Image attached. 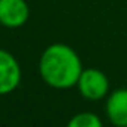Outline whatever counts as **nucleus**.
<instances>
[{
	"label": "nucleus",
	"mask_w": 127,
	"mask_h": 127,
	"mask_svg": "<svg viewBox=\"0 0 127 127\" xmlns=\"http://www.w3.org/2000/svg\"><path fill=\"white\" fill-rule=\"evenodd\" d=\"M109 121L117 127H127V89L114 90L105 105Z\"/></svg>",
	"instance_id": "nucleus-5"
},
{
	"label": "nucleus",
	"mask_w": 127,
	"mask_h": 127,
	"mask_svg": "<svg viewBox=\"0 0 127 127\" xmlns=\"http://www.w3.org/2000/svg\"><path fill=\"white\" fill-rule=\"evenodd\" d=\"M66 127H102V121L93 112H78L68 121Z\"/></svg>",
	"instance_id": "nucleus-6"
},
{
	"label": "nucleus",
	"mask_w": 127,
	"mask_h": 127,
	"mask_svg": "<svg viewBox=\"0 0 127 127\" xmlns=\"http://www.w3.org/2000/svg\"><path fill=\"white\" fill-rule=\"evenodd\" d=\"M21 66L16 58L0 49V95L12 93L21 83Z\"/></svg>",
	"instance_id": "nucleus-3"
},
{
	"label": "nucleus",
	"mask_w": 127,
	"mask_h": 127,
	"mask_svg": "<svg viewBox=\"0 0 127 127\" xmlns=\"http://www.w3.org/2000/svg\"><path fill=\"white\" fill-rule=\"evenodd\" d=\"M75 86L78 87L80 95L87 100H99L105 97L109 92L108 77L96 68L83 69Z\"/></svg>",
	"instance_id": "nucleus-2"
},
{
	"label": "nucleus",
	"mask_w": 127,
	"mask_h": 127,
	"mask_svg": "<svg viewBox=\"0 0 127 127\" xmlns=\"http://www.w3.org/2000/svg\"><path fill=\"white\" fill-rule=\"evenodd\" d=\"M40 77L53 89H69L77 84L83 71L77 52L62 43L44 49L38 62Z\"/></svg>",
	"instance_id": "nucleus-1"
},
{
	"label": "nucleus",
	"mask_w": 127,
	"mask_h": 127,
	"mask_svg": "<svg viewBox=\"0 0 127 127\" xmlns=\"http://www.w3.org/2000/svg\"><path fill=\"white\" fill-rule=\"evenodd\" d=\"M30 16L25 0H0V24L7 28L22 27Z\"/></svg>",
	"instance_id": "nucleus-4"
}]
</instances>
